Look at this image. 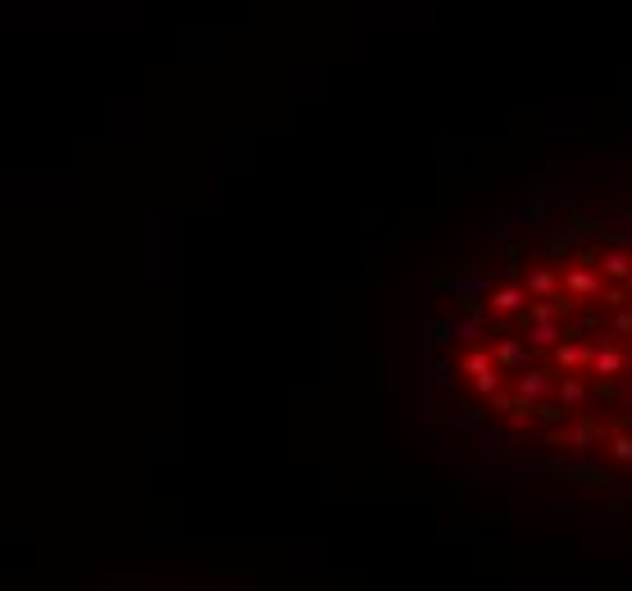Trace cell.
<instances>
[{
	"mask_svg": "<svg viewBox=\"0 0 632 591\" xmlns=\"http://www.w3.org/2000/svg\"><path fill=\"white\" fill-rule=\"evenodd\" d=\"M518 391H523V396H541V391H546V378H541V373H523Z\"/></svg>",
	"mask_w": 632,
	"mask_h": 591,
	"instance_id": "obj_9",
	"label": "cell"
},
{
	"mask_svg": "<svg viewBox=\"0 0 632 591\" xmlns=\"http://www.w3.org/2000/svg\"><path fill=\"white\" fill-rule=\"evenodd\" d=\"M564 287L578 291V296H591V291H596V273H591V268H573V273L564 278Z\"/></svg>",
	"mask_w": 632,
	"mask_h": 591,
	"instance_id": "obj_5",
	"label": "cell"
},
{
	"mask_svg": "<svg viewBox=\"0 0 632 591\" xmlns=\"http://www.w3.org/2000/svg\"><path fill=\"white\" fill-rule=\"evenodd\" d=\"M523 305V291L518 287H501V291H491V310H501V314H510Z\"/></svg>",
	"mask_w": 632,
	"mask_h": 591,
	"instance_id": "obj_4",
	"label": "cell"
},
{
	"mask_svg": "<svg viewBox=\"0 0 632 591\" xmlns=\"http://www.w3.org/2000/svg\"><path fill=\"white\" fill-rule=\"evenodd\" d=\"M555 360H560L564 368H578L582 360H591V346H587V341H568V346L555 350Z\"/></svg>",
	"mask_w": 632,
	"mask_h": 591,
	"instance_id": "obj_2",
	"label": "cell"
},
{
	"mask_svg": "<svg viewBox=\"0 0 632 591\" xmlns=\"http://www.w3.org/2000/svg\"><path fill=\"white\" fill-rule=\"evenodd\" d=\"M591 368H596V373H605V378H614L618 368H623V355H618L614 346H605V350L591 355Z\"/></svg>",
	"mask_w": 632,
	"mask_h": 591,
	"instance_id": "obj_1",
	"label": "cell"
},
{
	"mask_svg": "<svg viewBox=\"0 0 632 591\" xmlns=\"http://www.w3.org/2000/svg\"><path fill=\"white\" fill-rule=\"evenodd\" d=\"M601 268H605V273H610V278H632V260H628V255L623 251H610V255H605V260H601Z\"/></svg>",
	"mask_w": 632,
	"mask_h": 591,
	"instance_id": "obj_3",
	"label": "cell"
},
{
	"mask_svg": "<svg viewBox=\"0 0 632 591\" xmlns=\"http://www.w3.org/2000/svg\"><path fill=\"white\" fill-rule=\"evenodd\" d=\"M614 455H618V460H632V437H618L614 441Z\"/></svg>",
	"mask_w": 632,
	"mask_h": 591,
	"instance_id": "obj_11",
	"label": "cell"
},
{
	"mask_svg": "<svg viewBox=\"0 0 632 591\" xmlns=\"http://www.w3.org/2000/svg\"><path fill=\"white\" fill-rule=\"evenodd\" d=\"M496 360H501V364H518V360H523V346H518L514 337H505L501 346H496Z\"/></svg>",
	"mask_w": 632,
	"mask_h": 591,
	"instance_id": "obj_7",
	"label": "cell"
},
{
	"mask_svg": "<svg viewBox=\"0 0 632 591\" xmlns=\"http://www.w3.org/2000/svg\"><path fill=\"white\" fill-rule=\"evenodd\" d=\"M618 332H623V337H632V310L618 314Z\"/></svg>",
	"mask_w": 632,
	"mask_h": 591,
	"instance_id": "obj_12",
	"label": "cell"
},
{
	"mask_svg": "<svg viewBox=\"0 0 632 591\" xmlns=\"http://www.w3.org/2000/svg\"><path fill=\"white\" fill-rule=\"evenodd\" d=\"M628 291H632V278H628Z\"/></svg>",
	"mask_w": 632,
	"mask_h": 591,
	"instance_id": "obj_13",
	"label": "cell"
},
{
	"mask_svg": "<svg viewBox=\"0 0 632 591\" xmlns=\"http://www.w3.org/2000/svg\"><path fill=\"white\" fill-rule=\"evenodd\" d=\"M560 400H564V410H568V405H578V400H582V383H573V378H568V383L560 387Z\"/></svg>",
	"mask_w": 632,
	"mask_h": 591,
	"instance_id": "obj_10",
	"label": "cell"
},
{
	"mask_svg": "<svg viewBox=\"0 0 632 591\" xmlns=\"http://www.w3.org/2000/svg\"><path fill=\"white\" fill-rule=\"evenodd\" d=\"M464 368H468L473 378H482V373H496V368H491V355H482V350H473V355H468V360H464Z\"/></svg>",
	"mask_w": 632,
	"mask_h": 591,
	"instance_id": "obj_8",
	"label": "cell"
},
{
	"mask_svg": "<svg viewBox=\"0 0 632 591\" xmlns=\"http://www.w3.org/2000/svg\"><path fill=\"white\" fill-rule=\"evenodd\" d=\"M551 287H555V273H551V268H532V273H528V291H532V296H541V300H546Z\"/></svg>",
	"mask_w": 632,
	"mask_h": 591,
	"instance_id": "obj_6",
	"label": "cell"
}]
</instances>
